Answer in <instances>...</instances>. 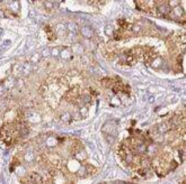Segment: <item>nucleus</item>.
<instances>
[{"instance_id":"3","label":"nucleus","mask_w":186,"mask_h":184,"mask_svg":"<svg viewBox=\"0 0 186 184\" xmlns=\"http://www.w3.org/2000/svg\"><path fill=\"white\" fill-rule=\"evenodd\" d=\"M72 56H73V54H72L70 47H63L60 52V58L63 61H70Z\"/></svg>"},{"instance_id":"5","label":"nucleus","mask_w":186,"mask_h":184,"mask_svg":"<svg viewBox=\"0 0 186 184\" xmlns=\"http://www.w3.org/2000/svg\"><path fill=\"white\" fill-rule=\"evenodd\" d=\"M103 128H105V129L108 128V131H106L105 135L109 134V135H112V136H115V131L117 130V125H116V122H114V121H108V122H106V124L104 125Z\"/></svg>"},{"instance_id":"19","label":"nucleus","mask_w":186,"mask_h":184,"mask_svg":"<svg viewBox=\"0 0 186 184\" xmlns=\"http://www.w3.org/2000/svg\"><path fill=\"white\" fill-rule=\"evenodd\" d=\"M117 24H118V26H120L122 29H124V28H128L129 27L128 21H126L125 19H118V20H117Z\"/></svg>"},{"instance_id":"15","label":"nucleus","mask_w":186,"mask_h":184,"mask_svg":"<svg viewBox=\"0 0 186 184\" xmlns=\"http://www.w3.org/2000/svg\"><path fill=\"white\" fill-rule=\"evenodd\" d=\"M73 156H75V158H77L78 161H83V159L87 158V154H86V152L83 151V148L81 149V151H79L77 154H75Z\"/></svg>"},{"instance_id":"7","label":"nucleus","mask_w":186,"mask_h":184,"mask_svg":"<svg viewBox=\"0 0 186 184\" xmlns=\"http://www.w3.org/2000/svg\"><path fill=\"white\" fill-rule=\"evenodd\" d=\"M71 51L73 55H81L83 53V46L80 43H75L71 46Z\"/></svg>"},{"instance_id":"25","label":"nucleus","mask_w":186,"mask_h":184,"mask_svg":"<svg viewBox=\"0 0 186 184\" xmlns=\"http://www.w3.org/2000/svg\"><path fill=\"white\" fill-rule=\"evenodd\" d=\"M105 32H106L107 35H113L114 29H113V27H112V26H106V27H105Z\"/></svg>"},{"instance_id":"14","label":"nucleus","mask_w":186,"mask_h":184,"mask_svg":"<svg viewBox=\"0 0 186 184\" xmlns=\"http://www.w3.org/2000/svg\"><path fill=\"white\" fill-rule=\"evenodd\" d=\"M157 129H158V131L160 134H165L169 130V126L167 125L166 122H162V124H159V125L157 126Z\"/></svg>"},{"instance_id":"20","label":"nucleus","mask_w":186,"mask_h":184,"mask_svg":"<svg viewBox=\"0 0 186 184\" xmlns=\"http://www.w3.org/2000/svg\"><path fill=\"white\" fill-rule=\"evenodd\" d=\"M102 84H103L105 88H112V80L106 77V79H103L102 80Z\"/></svg>"},{"instance_id":"12","label":"nucleus","mask_w":186,"mask_h":184,"mask_svg":"<svg viewBox=\"0 0 186 184\" xmlns=\"http://www.w3.org/2000/svg\"><path fill=\"white\" fill-rule=\"evenodd\" d=\"M41 57H42V55H41V53H34V54H32L31 55V57H29V60H28V62L31 64H36L39 62V60H41Z\"/></svg>"},{"instance_id":"17","label":"nucleus","mask_w":186,"mask_h":184,"mask_svg":"<svg viewBox=\"0 0 186 184\" xmlns=\"http://www.w3.org/2000/svg\"><path fill=\"white\" fill-rule=\"evenodd\" d=\"M65 32H67L65 26L64 25H58V27H57V33H58V35H60V36H63V35H65Z\"/></svg>"},{"instance_id":"2","label":"nucleus","mask_w":186,"mask_h":184,"mask_svg":"<svg viewBox=\"0 0 186 184\" xmlns=\"http://www.w3.org/2000/svg\"><path fill=\"white\" fill-rule=\"evenodd\" d=\"M79 98H80V90H79L78 87L71 88V89L67 92V94H65V99H67L69 102L77 101Z\"/></svg>"},{"instance_id":"27","label":"nucleus","mask_w":186,"mask_h":184,"mask_svg":"<svg viewBox=\"0 0 186 184\" xmlns=\"http://www.w3.org/2000/svg\"><path fill=\"white\" fill-rule=\"evenodd\" d=\"M6 91H7V89L5 88V85L1 83V84H0V97H2V95L5 94V93H6Z\"/></svg>"},{"instance_id":"28","label":"nucleus","mask_w":186,"mask_h":184,"mask_svg":"<svg viewBox=\"0 0 186 184\" xmlns=\"http://www.w3.org/2000/svg\"><path fill=\"white\" fill-rule=\"evenodd\" d=\"M1 16H4V11L0 9V17H1Z\"/></svg>"},{"instance_id":"29","label":"nucleus","mask_w":186,"mask_h":184,"mask_svg":"<svg viewBox=\"0 0 186 184\" xmlns=\"http://www.w3.org/2000/svg\"><path fill=\"white\" fill-rule=\"evenodd\" d=\"M99 184H105V183H99Z\"/></svg>"},{"instance_id":"16","label":"nucleus","mask_w":186,"mask_h":184,"mask_svg":"<svg viewBox=\"0 0 186 184\" xmlns=\"http://www.w3.org/2000/svg\"><path fill=\"white\" fill-rule=\"evenodd\" d=\"M43 4H44V7L47 10H51V9L57 7V2H54V1H44Z\"/></svg>"},{"instance_id":"6","label":"nucleus","mask_w":186,"mask_h":184,"mask_svg":"<svg viewBox=\"0 0 186 184\" xmlns=\"http://www.w3.org/2000/svg\"><path fill=\"white\" fill-rule=\"evenodd\" d=\"M79 32H80V34L83 35L85 38H91L93 36H94V31L90 28V27H88V26H83L80 29H79Z\"/></svg>"},{"instance_id":"21","label":"nucleus","mask_w":186,"mask_h":184,"mask_svg":"<svg viewBox=\"0 0 186 184\" xmlns=\"http://www.w3.org/2000/svg\"><path fill=\"white\" fill-rule=\"evenodd\" d=\"M90 101H91V95L85 94L81 97V102H83V104H87V103H89Z\"/></svg>"},{"instance_id":"10","label":"nucleus","mask_w":186,"mask_h":184,"mask_svg":"<svg viewBox=\"0 0 186 184\" xmlns=\"http://www.w3.org/2000/svg\"><path fill=\"white\" fill-rule=\"evenodd\" d=\"M172 11H173L174 15H175L176 17H183V18H184L185 11H184V9H183L180 5H178V6H176L175 8H173V9H172Z\"/></svg>"},{"instance_id":"9","label":"nucleus","mask_w":186,"mask_h":184,"mask_svg":"<svg viewBox=\"0 0 186 184\" xmlns=\"http://www.w3.org/2000/svg\"><path fill=\"white\" fill-rule=\"evenodd\" d=\"M65 28H67V31L70 32L71 34H77V33L79 32V29H80L76 23H71V21L65 25Z\"/></svg>"},{"instance_id":"4","label":"nucleus","mask_w":186,"mask_h":184,"mask_svg":"<svg viewBox=\"0 0 186 184\" xmlns=\"http://www.w3.org/2000/svg\"><path fill=\"white\" fill-rule=\"evenodd\" d=\"M157 11L160 13V15L166 16V15H169V13H172V8L168 6L167 2H162L159 6H157Z\"/></svg>"},{"instance_id":"1","label":"nucleus","mask_w":186,"mask_h":184,"mask_svg":"<svg viewBox=\"0 0 186 184\" xmlns=\"http://www.w3.org/2000/svg\"><path fill=\"white\" fill-rule=\"evenodd\" d=\"M33 65L29 62H23V63H18L14 66L13 73L16 77L19 76H27L32 73Z\"/></svg>"},{"instance_id":"11","label":"nucleus","mask_w":186,"mask_h":184,"mask_svg":"<svg viewBox=\"0 0 186 184\" xmlns=\"http://www.w3.org/2000/svg\"><path fill=\"white\" fill-rule=\"evenodd\" d=\"M15 83H16V80H15L14 77H7L6 80L2 82V84H4L5 88L8 90V89H10V88H13V87H15Z\"/></svg>"},{"instance_id":"24","label":"nucleus","mask_w":186,"mask_h":184,"mask_svg":"<svg viewBox=\"0 0 186 184\" xmlns=\"http://www.w3.org/2000/svg\"><path fill=\"white\" fill-rule=\"evenodd\" d=\"M131 28H132V32H133V33H140L142 31L141 26H140V25H136V24H134V25L132 26Z\"/></svg>"},{"instance_id":"23","label":"nucleus","mask_w":186,"mask_h":184,"mask_svg":"<svg viewBox=\"0 0 186 184\" xmlns=\"http://www.w3.org/2000/svg\"><path fill=\"white\" fill-rule=\"evenodd\" d=\"M79 114H81V117H83V118H85V117L87 116V114H88V109L83 106V108H80V110H79Z\"/></svg>"},{"instance_id":"8","label":"nucleus","mask_w":186,"mask_h":184,"mask_svg":"<svg viewBox=\"0 0 186 184\" xmlns=\"http://www.w3.org/2000/svg\"><path fill=\"white\" fill-rule=\"evenodd\" d=\"M162 63H164V61H162V58L161 57H154L151 61H150V65L154 67V69H159V67H161V65H162Z\"/></svg>"},{"instance_id":"22","label":"nucleus","mask_w":186,"mask_h":184,"mask_svg":"<svg viewBox=\"0 0 186 184\" xmlns=\"http://www.w3.org/2000/svg\"><path fill=\"white\" fill-rule=\"evenodd\" d=\"M122 31H114L113 33V36H114V39L115 40H120L121 38H122Z\"/></svg>"},{"instance_id":"18","label":"nucleus","mask_w":186,"mask_h":184,"mask_svg":"<svg viewBox=\"0 0 186 184\" xmlns=\"http://www.w3.org/2000/svg\"><path fill=\"white\" fill-rule=\"evenodd\" d=\"M60 52H61L60 47H53V48H51V56L60 57Z\"/></svg>"},{"instance_id":"26","label":"nucleus","mask_w":186,"mask_h":184,"mask_svg":"<svg viewBox=\"0 0 186 184\" xmlns=\"http://www.w3.org/2000/svg\"><path fill=\"white\" fill-rule=\"evenodd\" d=\"M41 55H42V56H44V57L50 56V55H51V50H50V48H44Z\"/></svg>"},{"instance_id":"13","label":"nucleus","mask_w":186,"mask_h":184,"mask_svg":"<svg viewBox=\"0 0 186 184\" xmlns=\"http://www.w3.org/2000/svg\"><path fill=\"white\" fill-rule=\"evenodd\" d=\"M60 119H61V121H63V122L69 124L72 120V116H71L70 112H63V114H61V116H60Z\"/></svg>"}]
</instances>
